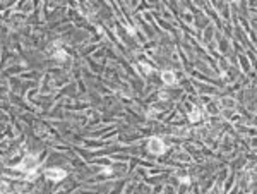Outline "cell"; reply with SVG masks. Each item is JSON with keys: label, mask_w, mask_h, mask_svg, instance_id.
<instances>
[{"label": "cell", "mask_w": 257, "mask_h": 194, "mask_svg": "<svg viewBox=\"0 0 257 194\" xmlns=\"http://www.w3.org/2000/svg\"><path fill=\"white\" fill-rule=\"evenodd\" d=\"M36 158L34 156H31V155H28L22 162L19 163V168L21 170H24V172H28V170H34V167H36Z\"/></svg>", "instance_id": "1"}, {"label": "cell", "mask_w": 257, "mask_h": 194, "mask_svg": "<svg viewBox=\"0 0 257 194\" xmlns=\"http://www.w3.org/2000/svg\"><path fill=\"white\" fill-rule=\"evenodd\" d=\"M148 148H149V151H153V153H163V151H165V144H163V141L158 139V137H153V139L149 141Z\"/></svg>", "instance_id": "2"}, {"label": "cell", "mask_w": 257, "mask_h": 194, "mask_svg": "<svg viewBox=\"0 0 257 194\" xmlns=\"http://www.w3.org/2000/svg\"><path fill=\"white\" fill-rule=\"evenodd\" d=\"M45 175H46L48 179H51V180H60V179L65 177V172L60 170V168H50V170L45 172Z\"/></svg>", "instance_id": "3"}, {"label": "cell", "mask_w": 257, "mask_h": 194, "mask_svg": "<svg viewBox=\"0 0 257 194\" xmlns=\"http://www.w3.org/2000/svg\"><path fill=\"white\" fill-rule=\"evenodd\" d=\"M161 79L166 82V84H173V82H175V74H173V72H170V71H166V72H163V74H161Z\"/></svg>", "instance_id": "4"}, {"label": "cell", "mask_w": 257, "mask_h": 194, "mask_svg": "<svg viewBox=\"0 0 257 194\" xmlns=\"http://www.w3.org/2000/svg\"><path fill=\"white\" fill-rule=\"evenodd\" d=\"M188 119H190V120H197V119H199V110H197V108H194V113H190Z\"/></svg>", "instance_id": "5"}]
</instances>
